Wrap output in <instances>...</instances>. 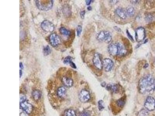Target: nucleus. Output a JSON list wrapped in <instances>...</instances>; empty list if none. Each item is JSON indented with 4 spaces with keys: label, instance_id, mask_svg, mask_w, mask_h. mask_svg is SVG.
<instances>
[{
    "label": "nucleus",
    "instance_id": "1a4fd4ad",
    "mask_svg": "<svg viewBox=\"0 0 155 116\" xmlns=\"http://www.w3.org/2000/svg\"><path fill=\"white\" fill-rule=\"evenodd\" d=\"M93 62L94 66L99 70H102L103 68L102 61H101L100 55L98 53L95 54L93 58Z\"/></svg>",
    "mask_w": 155,
    "mask_h": 116
},
{
    "label": "nucleus",
    "instance_id": "5701e85b",
    "mask_svg": "<svg viewBox=\"0 0 155 116\" xmlns=\"http://www.w3.org/2000/svg\"><path fill=\"white\" fill-rule=\"evenodd\" d=\"M51 50L50 47L49 46H47L45 47L43 49V54L45 56H47L51 53Z\"/></svg>",
    "mask_w": 155,
    "mask_h": 116
},
{
    "label": "nucleus",
    "instance_id": "9d476101",
    "mask_svg": "<svg viewBox=\"0 0 155 116\" xmlns=\"http://www.w3.org/2000/svg\"><path fill=\"white\" fill-rule=\"evenodd\" d=\"M20 108L27 114H30L33 110V106L30 103L27 101H24L20 103Z\"/></svg>",
    "mask_w": 155,
    "mask_h": 116
},
{
    "label": "nucleus",
    "instance_id": "2f4dec72",
    "mask_svg": "<svg viewBox=\"0 0 155 116\" xmlns=\"http://www.w3.org/2000/svg\"><path fill=\"white\" fill-rule=\"evenodd\" d=\"M69 64H70V66H71L72 68H76V66L75 65L74 63H73V61H71V62Z\"/></svg>",
    "mask_w": 155,
    "mask_h": 116
},
{
    "label": "nucleus",
    "instance_id": "f8f14e48",
    "mask_svg": "<svg viewBox=\"0 0 155 116\" xmlns=\"http://www.w3.org/2000/svg\"><path fill=\"white\" fill-rule=\"evenodd\" d=\"M102 65L105 71L109 72L112 69L114 66V62L111 59L106 58L102 61Z\"/></svg>",
    "mask_w": 155,
    "mask_h": 116
},
{
    "label": "nucleus",
    "instance_id": "393cba45",
    "mask_svg": "<svg viewBox=\"0 0 155 116\" xmlns=\"http://www.w3.org/2000/svg\"><path fill=\"white\" fill-rule=\"evenodd\" d=\"M72 61V58L70 56H68L64 58V61H63V63L64 64H70V63Z\"/></svg>",
    "mask_w": 155,
    "mask_h": 116
},
{
    "label": "nucleus",
    "instance_id": "a211bd4d",
    "mask_svg": "<svg viewBox=\"0 0 155 116\" xmlns=\"http://www.w3.org/2000/svg\"><path fill=\"white\" fill-rule=\"evenodd\" d=\"M63 12L64 15L66 16H69L71 14V11L70 10L69 6L68 5H65L63 7Z\"/></svg>",
    "mask_w": 155,
    "mask_h": 116
},
{
    "label": "nucleus",
    "instance_id": "473e14b6",
    "mask_svg": "<svg viewBox=\"0 0 155 116\" xmlns=\"http://www.w3.org/2000/svg\"><path fill=\"white\" fill-rule=\"evenodd\" d=\"M127 35H128V37H129V38L130 39V40H131V41H133V39L132 37V36L130 35V34L129 33V32H128V31H127Z\"/></svg>",
    "mask_w": 155,
    "mask_h": 116
},
{
    "label": "nucleus",
    "instance_id": "20e7f679",
    "mask_svg": "<svg viewBox=\"0 0 155 116\" xmlns=\"http://www.w3.org/2000/svg\"><path fill=\"white\" fill-rule=\"evenodd\" d=\"M112 38V35L108 31H101L97 35V39L98 40L107 43L111 42Z\"/></svg>",
    "mask_w": 155,
    "mask_h": 116
},
{
    "label": "nucleus",
    "instance_id": "f704fd0d",
    "mask_svg": "<svg viewBox=\"0 0 155 116\" xmlns=\"http://www.w3.org/2000/svg\"><path fill=\"white\" fill-rule=\"evenodd\" d=\"M85 1H86V4L88 6V5H89L90 4L92 0H86Z\"/></svg>",
    "mask_w": 155,
    "mask_h": 116
},
{
    "label": "nucleus",
    "instance_id": "7c9ffc66",
    "mask_svg": "<svg viewBox=\"0 0 155 116\" xmlns=\"http://www.w3.org/2000/svg\"><path fill=\"white\" fill-rule=\"evenodd\" d=\"M85 11H82L80 12V15L81 19H84V17H85Z\"/></svg>",
    "mask_w": 155,
    "mask_h": 116
},
{
    "label": "nucleus",
    "instance_id": "ddd939ff",
    "mask_svg": "<svg viewBox=\"0 0 155 116\" xmlns=\"http://www.w3.org/2000/svg\"><path fill=\"white\" fill-rule=\"evenodd\" d=\"M116 13L120 18L125 19L127 17L126 11L121 7H118L116 10Z\"/></svg>",
    "mask_w": 155,
    "mask_h": 116
},
{
    "label": "nucleus",
    "instance_id": "72a5a7b5",
    "mask_svg": "<svg viewBox=\"0 0 155 116\" xmlns=\"http://www.w3.org/2000/svg\"><path fill=\"white\" fill-rule=\"evenodd\" d=\"M19 67H20V70H22L24 68V66H23V64L21 62H20V64H19Z\"/></svg>",
    "mask_w": 155,
    "mask_h": 116
},
{
    "label": "nucleus",
    "instance_id": "bb28decb",
    "mask_svg": "<svg viewBox=\"0 0 155 116\" xmlns=\"http://www.w3.org/2000/svg\"><path fill=\"white\" fill-rule=\"evenodd\" d=\"M154 19V17L151 14H149L145 17V20L147 22H151Z\"/></svg>",
    "mask_w": 155,
    "mask_h": 116
},
{
    "label": "nucleus",
    "instance_id": "6e6552de",
    "mask_svg": "<svg viewBox=\"0 0 155 116\" xmlns=\"http://www.w3.org/2000/svg\"><path fill=\"white\" fill-rule=\"evenodd\" d=\"M145 37V30L144 28L140 27L136 30L135 38L136 41L141 42L144 40Z\"/></svg>",
    "mask_w": 155,
    "mask_h": 116
},
{
    "label": "nucleus",
    "instance_id": "dca6fc26",
    "mask_svg": "<svg viewBox=\"0 0 155 116\" xmlns=\"http://www.w3.org/2000/svg\"><path fill=\"white\" fill-rule=\"evenodd\" d=\"M126 11L127 16L130 17H133L135 15V9L134 7L132 6H129L128 7L126 8Z\"/></svg>",
    "mask_w": 155,
    "mask_h": 116
},
{
    "label": "nucleus",
    "instance_id": "cd10ccee",
    "mask_svg": "<svg viewBox=\"0 0 155 116\" xmlns=\"http://www.w3.org/2000/svg\"><path fill=\"white\" fill-rule=\"evenodd\" d=\"M82 28L81 25H78L77 27V36H80L82 32Z\"/></svg>",
    "mask_w": 155,
    "mask_h": 116
},
{
    "label": "nucleus",
    "instance_id": "b1692460",
    "mask_svg": "<svg viewBox=\"0 0 155 116\" xmlns=\"http://www.w3.org/2000/svg\"><path fill=\"white\" fill-rule=\"evenodd\" d=\"M125 100L123 98H121L120 99L118 100L117 101V104L119 107H122L124 106V105L125 104Z\"/></svg>",
    "mask_w": 155,
    "mask_h": 116
},
{
    "label": "nucleus",
    "instance_id": "f03ea898",
    "mask_svg": "<svg viewBox=\"0 0 155 116\" xmlns=\"http://www.w3.org/2000/svg\"><path fill=\"white\" fill-rule=\"evenodd\" d=\"M108 52L112 56H124L126 54V49L123 44L120 43H111L108 47Z\"/></svg>",
    "mask_w": 155,
    "mask_h": 116
},
{
    "label": "nucleus",
    "instance_id": "7ed1b4c3",
    "mask_svg": "<svg viewBox=\"0 0 155 116\" xmlns=\"http://www.w3.org/2000/svg\"><path fill=\"white\" fill-rule=\"evenodd\" d=\"M53 0H36V4L39 10L47 11L51 9L53 5Z\"/></svg>",
    "mask_w": 155,
    "mask_h": 116
},
{
    "label": "nucleus",
    "instance_id": "39448f33",
    "mask_svg": "<svg viewBox=\"0 0 155 116\" xmlns=\"http://www.w3.org/2000/svg\"><path fill=\"white\" fill-rule=\"evenodd\" d=\"M41 28L43 31L48 33L53 32L54 30V26L52 22L48 20L43 21L41 23Z\"/></svg>",
    "mask_w": 155,
    "mask_h": 116
},
{
    "label": "nucleus",
    "instance_id": "9b49d317",
    "mask_svg": "<svg viewBox=\"0 0 155 116\" xmlns=\"http://www.w3.org/2000/svg\"><path fill=\"white\" fill-rule=\"evenodd\" d=\"M79 99L82 102L85 103L88 101L90 99V94L89 92L85 89H83L79 94Z\"/></svg>",
    "mask_w": 155,
    "mask_h": 116
},
{
    "label": "nucleus",
    "instance_id": "4c0bfd02",
    "mask_svg": "<svg viewBox=\"0 0 155 116\" xmlns=\"http://www.w3.org/2000/svg\"><path fill=\"white\" fill-rule=\"evenodd\" d=\"M148 66H149V65H148V64H146L145 65V66H144V68H145L147 67Z\"/></svg>",
    "mask_w": 155,
    "mask_h": 116
},
{
    "label": "nucleus",
    "instance_id": "f3484780",
    "mask_svg": "<svg viewBox=\"0 0 155 116\" xmlns=\"http://www.w3.org/2000/svg\"><path fill=\"white\" fill-rule=\"evenodd\" d=\"M32 96L35 101H38L41 97V93L40 91L38 90H35L32 92Z\"/></svg>",
    "mask_w": 155,
    "mask_h": 116
},
{
    "label": "nucleus",
    "instance_id": "f257e3e1",
    "mask_svg": "<svg viewBox=\"0 0 155 116\" xmlns=\"http://www.w3.org/2000/svg\"><path fill=\"white\" fill-rule=\"evenodd\" d=\"M139 91L143 94L152 93L155 90V78L151 75L142 77L138 83Z\"/></svg>",
    "mask_w": 155,
    "mask_h": 116
},
{
    "label": "nucleus",
    "instance_id": "4468645a",
    "mask_svg": "<svg viewBox=\"0 0 155 116\" xmlns=\"http://www.w3.org/2000/svg\"><path fill=\"white\" fill-rule=\"evenodd\" d=\"M62 81L64 85L67 87H71L73 85V80L69 77H64L62 78Z\"/></svg>",
    "mask_w": 155,
    "mask_h": 116
},
{
    "label": "nucleus",
    "instance_id": "c85d7f7f",
    "mask_svg": "<svg viewBox=\"0 0 155 116\" xmlns=\"http://www.w3.org/2000/svg\"><path fill=\"white\" fill-rule=\"evenodd\" d=\"M91 116V112L88 110L82 112L80 116Z\"/></svg>",
    "mask_w": 155,
    "mask_h": 116
},
{
    "label": "nucleus",
    "instance_id": "4be33fe9",
    "mask_svg": "<svg viewBox=\"0 0 155 116\" xmlns=\"http://www.w3.org/2000/svg\"><path fill=\"white\" fill-rule=\"evenodd\" d=\"M107 89L108 90H111L113 92H116L118 91V88L116 85H112L108 84L107 86Z\"/></svg>",
    "mask_w": 155,
    "mask_h": 116
},
{
    "label": "nucleus",
    "instance_id": "0eeeda50",
    "mask_svg": "<svg viewBox=\"0 0 155 116\" xmlns=\"http://www.w3.org/2000/svg\"><path fill=\"white\" fill-rule=\"evenodd\" d=\"M49 41L51 45L54 47H57L61 43L60 37L55 33H53L50 35L49 37Z\"/></svg>",
    "mask_w": 155,
    "mask_h": 116
},
{
    "label": "nucleus",
    "instance_id": "a878e982",
    "mask_svg": "<svg viewBox=\"0 0 155 116\" xmlns=\"http://www.w3.org/2000/svg\"><path fill=\"white\" fill-rule=\"evenodd\" d=\"M98 105H99V109L100 111L103 110L105 108L104 102L102 100L99 101L98 102Z\"/></svg>",
    "mask_w": 155,
    "mask_h": 116
},
{
    "label": "nucleus",
    "instance_id": "e433bc0d",
    "mask_svg": "<svg viewBox=\"0 0 155 116\" xmlns=\"http://www.w3.org/2000/svg\"><path fill=\"white\" fill-rule=\"evenodd\" d=\"M87 9H88V10H89V11H90V10H92V7H90V6H89V7H88L87 8Z\"/></svg>",
    "mask_w": 155,
    "mask_h": 116
},
{
    "label": "nucleus",
    "instance_id": "2eb2a0df",
    "mask_svg": "<svg viewBox=\"0 0 155 116\" xmlns=\"http://www.w3.org/2000/svg\"><path fill=\"white\" fill-rule=\"evenodd\" d=\"M66 94V89L64 87H61L57 89V94L59 97L61 98L64 97Z\"/></svg>",
    "mask_w": 155,
    "mask_h": 116
},
{
    "label": "nucleus",
    "instance_id": "6ab92c4d",
    "mask_svg": "<svg viewBox=\"0 0 155 116\" xmlns=\"http://www.w3.org/2000/svg\"><path fill=\"white\" fill-rule=\"evenodd\" d=\"M59 31L62 35H65V36H69L71 35V32L70 31L66 29L64 27H61L60 28Z\"/></svg>",
    "mask_w": 155,
    "mask_h": 116
},
{
    "label": "nucleus",
    "instance_id": "aec40b11",
    "mask_svg": "<svg viewBox=\"0 0 155 116\" xmlns=\"http://www.w3.org/2000/svg\"><path fill=\"white\" fill-rule=\"evenodd\" d=\"M64 116H76L75 111L71 109L66 110L64 113Z\"/></svg>",
    "mask_w": 155,
    "mask_h": 116
},
{
    "label": "nucleus",
    "instance_id": "c756f323",
    "mask_svg": "<svg viewBox=\"0 0 155 116\" xmlns=\"http://www.w3.org/2000/svg\"><path fill=\"white\" fill-rule=\"evenodd\" d=\"M26 99V96H25L23 95V94H22V95H20V103L23 102L24 101H25Z\"/></svg>",
    "mask_w": 155,
    "mask_h": 116
},
{
    "label": "nucleus",
    "instance_id": "423d86ee",
    "mask_svg": "<svg viewBox=\"0 0 155 116\" xmlns=\"http://www.w3.org/2000/svg\"><path fill=\"white\" fill-rule=\"evenodd\" d=\"M144 106L148 111H152L155 109V99L152 96H148L145 100Z\"/></svg>",
    "mask_w": 155,
    "mask_h": 116
},
{
    "label": "nucleus",
    "instance_id": "c9c22d12",
    "mask_svg": "<svg viewBox=\"0 0 155 116\" xmlns=\"http://www.w3.org/2000/svg\"><path fill=\"white\" fill-rule=\"evenodd\" d=\"M22 70H20L19 71V75H20V78L21 77V76L22 75Z\"/></svg>",
    "mask_w": 155,
    "mask_h": 116
},
{
    "label": "nucleus",
    "instance_id": "412c9836",
    "mask_svg": "<svg viewBox=\"0 0 155 116\" xmlns=\"http://www.w3.org/2000/svg\"><path fill=\"white\" fill-rule=\"evenodd\" d=\"M137 116H149V113L147 109L141 110L137 114Z\"/></svg>",
    "mask_w": 155,
    "mask_h": 116
}]
</instances>
